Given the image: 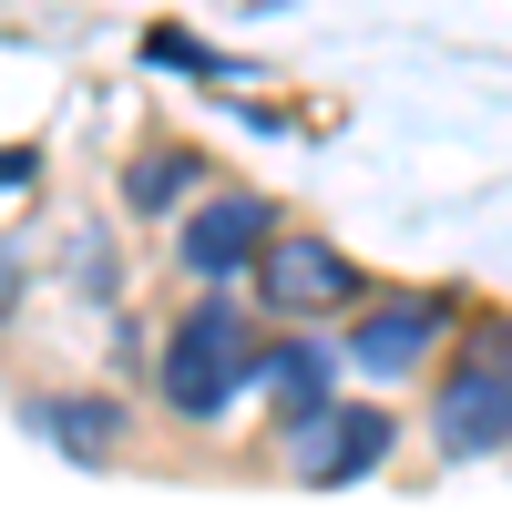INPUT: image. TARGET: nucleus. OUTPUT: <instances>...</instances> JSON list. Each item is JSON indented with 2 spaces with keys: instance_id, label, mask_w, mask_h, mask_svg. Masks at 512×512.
Here are the masks:
<instances>
[{
  "instance_id": "7",
  "label": "nucleus",
  "mask_w": 512,
  "mask_h": 512,
  "mask_svg": "<svg viewBox=\"0 0 512 512\" xmlns=\"http://www.w3.org/2000/svg\"><path fill=\"white\" fill-rule=\"evenodd\" d=\"M267 390H277V420H287V441H297V431H318V420L338 410V400H328V359L308 349V338H287V349L267 359Z\"/></svg>"
},
{
  "instance_id": "1",
  "label": "nucleus",
  "mask_w": 512,
  "mask_h": 512,
  "mask_svg": "<svg viewBox=\"0 0 512 512\" xmlns=\"http://www.w3.org/2000/svg\"><path fill=\"white\" fill-rule=\"evenodd\" d=\"M246 379H256V328H246V308H226V297L185 308L175 338H164V400H175L185 420H226Z\"/></svg>"
},
{
  "instance_id": "10",
  "label": "nucleus",
  "mask_w": 512,
  "mask_h": 512,
  "mask_svg": "<svg viewBox=\"0 0 512 512\" xmlns=\"http://www.w3.org/2000/svg\"><path fill=\"white\" fill-rule=\"evenodd\" d=\"M144 52H154V62H185L195 82H226V72H236L226 52H195V41H185V31H154V41H144Z\"/></svg>"
},
{
  "instance_id": "3",
  "label": "nucleus",
  "mask_w": 512,
  "mask_h": 512,
  "mask_svg": "<svg viewBox=\"0 0 512 512\" xmlns=\"http://www.w3.org/2000/svg\"><path fill=\"white\" fill-rule=\"evenodd\" d=\"M441 328H451V297H420V287L369 297V318L349 328V359H359L369 379H400V369L431 359V338H441Z\"/></svg>"
},
{
  "instance_id": "8",
  "label": "nucleus",
  "mask_w": 512,
  "mask_h": 512,
  "mask_svg": "<svg viewBox=\"0 0 512 512\" xmlns=\"http://www.w3.org/2000/svg\"><path fill=\"white\" fill-rule=\"evenodd\" d=\"M21 420H31V431H52V441H72V451H103V441L123 431V400H31Z\"/></svg>"
},
{
  "instance_id": "6",
  "label": "nucleus",
  "mask_w": 512,
  "mask_h": 512,
  "mask_svg": "<svg viewBox=\"0 0 512 512\" xmlns=\"http://www.w3.org/2000/svg\"><path fill=\"white\" fill-rule=\"evenodd\" d=\"M256 277H267V297L287 318H308V308H349V297H369L359 287V267L338 246H318V236H277L267 256H256Z\"/></svg>"
},
{
  "instance_id": "2",
  "label": "nucleus",
  "mask_w": 512,
  "mask_h": 512,
  "mask_svg": "<svg viewBox=\"0 0 512 512\" xmlns=\"http://www.w3.org/2000/svg\"><path fill=\"white\" fill-rule=\"evenodd\" d=\"M431 441H441L451 461H472V451H502V441H512V318H482L472 349L451 359L441 400H431Z\"/></svg>"
},
{
  "instance_id": "4",
  "label": "nucleus",
  "mask_w": 512,
  "mask_h": 512,
  "mask_svg": "<svg viewBox=\"0 0 512 512\" xmlns=\"http://www.w3.org/2000/svg\"><path fill=\"white\" fill-rule=\"evenodd\" d=\"M267 246H277V205H267V195H216V205H195L185 236H175V256H185L195 277H236V267H256Z\"/></svg>"
},
{
  "instance_id": "5",
  "label": "nucleus",
  "mask_w": 512,
  "mask_h": 512,
  "mask_svg": "<svg viewBox=\"0 0 512 512\" xmlns=\"http://www.w3.org/2000/svg\"><path fill=\"white\" fill-rule=\"evenodd\" d=\"M287 451H297V482L338 492V482L379 472V451H390V410H379V400H338V410L318 420V431H297Z\"/></svg>"
},
{
  "instance_id": "11",
  "label": "nucleus",
  "mask_w": 512,
  "mask_h": 512,
  "mask_svg": "<svg viewBox=\"0 0 512 512\" xmlns=\"http://www.w3.org/2000/svg\"><path fill=\"white\" fill-rule=\"evenodd\" d=\"M31 164H41L31 144H0V195H11V185H31Z\"/></svg>"
},
{
  "instance_id": "9",
  "label": "nucleus",
  "mask_w": 512,
  "mask_h": 512,
  "mask_svg": "<svg viewBox=\"0 0 512 512\" xmlns=\"http://www.w3.org/2000/svg\"><path fill=\"white\" fill-rule=\"evenodd\" d=\"M195 175H205V154H144L134 175H123V205H175Z\"/></svg>"
}]
</instances>
